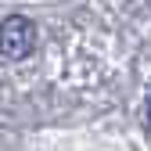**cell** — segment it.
<instances>
[{"label": "cell", "mask_w": 151, "mask_h": 151, "mask_svg": "<svg viewBox=\"0 0 151 151\" xmlns=\"http://www.w3.org/2000/svg\"><path fill=\"white\" fill-rule=\"evenodd\" d=\"M36 47V25L29 22L25 14H11L0 22V54L11 61H22L29 58Z\"/></svg>", "instance_id": "6da1fadb"}, {"label": "cell", "mask_w": 151, "mask_h": 151, "mask_svg": "<svg viewBox=\"0 0 151 151\" xmlns=\"http://www.w3.org/2000/svg\"><path fill=\"white\" fill-rule=\"evenodd\" d=\"M147 122H151V101H147Z\"/></svg>", "instance_id": "7a4b0ae2"}]
</instances>
